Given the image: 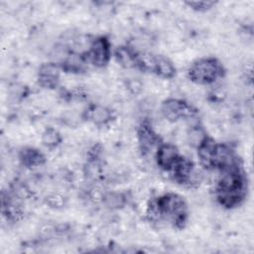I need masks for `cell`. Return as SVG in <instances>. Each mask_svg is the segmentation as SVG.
<instances>
[{"label":"cell","mask_w":254,"mask_h":254,"mask_svg":"<svg viewBox=\"0 0 254 254\" xmlns=\"http://www.w3.org/2000/svg\"><path fill=\"white\" fill-rule=\"evenodd\" d=\"M146 217L152 223L165 222L177 229H183L189 218L188 203L182 195L167 192L149 201Z\"/></svg>","instance_id":"obj_1"},{"label":"cell","mask_w":254,"mask_h":254,"mask_svg":"<svg viewBox=\"0 0 254 254\" xmlns=\"http://www.w3.org/2000/svg\"><path fill=\"white\" fill-rule=\"evenodd\" d=\"M248 192V179L243 165L238 164L219 171L214 194L217 202L226 209L240 206Z\"/></svg>","instance_id":"obj_2"},{"label":"cell","mask_w":254,"mask_h":254,"mask_svg":"<svg viewBox=\"0 0 254 254\" xmlns=\"http://www.w3.org/2000/svg\"><path fill=\"white\" fill-rule=\"evenodd\" d=\"M226 70L224 65L214 57L195 60L188 69L189 79L198 85H210L222 79Z\"/></svg>","instance_id":"obj_3"},{"label":"cell","mask_w":254,"mask_h":254,"mask_svg":"<svg viewBox=\"0 0 254 254\" xmlns=\"http://www.w3.org/2000/svg\"><path fill=\"white\" fill-rule=\"evenodd\" d=\"M170 173L177 184L187 188H196L203 180L201 169L193 161L184 156L180 157Z\"/></svg>","instance_id":"obj_4"},{"label":"cell","mask_w":254,"mask_h":254,"mask_svg":"<svg viewBox=\"0 0 254 254\" xmlns=\"http://www.w3.org/2000/svg\"><path fill=\"white\" fill-rule=\"evenodd\" d=\"M84 54L88 64L98 68L105 67L109 64L112 56L110 40L103 35L93 38Z\"/></svg>","instance_id":"obj_5"},{"label":"cell","mask_w":254,"mask_h":254,"mask_svg":"<svg viewBox=\"0 0 254 254\" xmlns=\"http://www.w3.org/2000/svg\"><path fill=\"white\" fill-rule=\"evenodd\" d=\"M161 112L168 121L178 122L195 117L198 111L193 105L184 99L170 97L162 102Z\"/></svg>","instance_id":"obj_6"},{"label":"cell","mask_w":254,"mask_h":254,"mask_svg":"<svg viewBox=\"0 0 254 254\" xmlns=\"http://www.w3.org/2000/svg\"><path fill=\"white\" fill-rule=\"evenodd\" d=\"M137 139L139 149L143 156L149 155L162 143L160 136L157 134L152 123L148 119L143 120L139 124L137 128Z\"/></svg>","instance_id":"obj_7"},{"label":"cell","mask_w":254,"mask_h":254,"mask_svg":"<svg viewBox=\"0 0 254 254\" xmlns=\"http://www.w3.org/2000/svg\"><path fill=\"white\" fill-rule=\"evenodd\" d=\"M61 65L55 62L44 63L37 72L38 84L46 89H56L61 81Z\"/></svg>","instance_id":"obj_8"},{"label":"cell","mask_w":254,"mask_h":254,"mask_svg":"<svg viewBox=\"0 0 254 254\" xmlns=\"http://www.w3.org/2000/svg\"><path fill=\"white\" fill-rule=\"evenodd\" d=\"M181 156L182 155L175 144L162 142L156 149L155 160L157 166L162 171L170 173Z\"/></svg>","instance_id":"obj_9"},{"label":"cell","mask_w":254,"mask_h":254,"mask_svg":"<svg viewBox=\"0 0 254 254\" xmlns=\"http://www.w3.org/2000/svg\"><path fill=\"white\" fill-rule=\"evenodd\" d=\"M82 119L90 121L97 127H103L108 125L113 119V111L107 106L101 104H91L81 115Z\"/></svg>","instance_id":"obj_10"},{"label":"cell","mask_w":254,"mask_h":254,"mask_svg":"<svg viewBox=\"0 0 254 254\" xmlns=\"http://www.w3.org/2000/svg\"><path fill=\"white\" fill-rule=\"evenodd\" d=\"M217 142L209 135L196 148L199 166L205 171H214V159Z\"/></svg>","instance_id":"obj_11"},{"label":"cell","mask_w":254,"mask_h":254,"mask_svg":"<svg viewBox=\"0 0 254 254\" xmlns=\"http://www.w3.org/2000/svg\"><path fill=\"white\" fill-rule=\"evenodd\" d=\"M87 59L84 53H77L73 51H68L64 58L59 63L61 68L64 72L69 73H82L87 67Z\"/></svg>","instance_id":"obj_12"},{"label":"cell","mask_w":254,"mask_h":254,"mask_svg":"<svg viewBox=\"0 0 254 254\" xmlns=\"http://www.w3.org/2000/svg\"><path fill=\"white\" fill-rule=\"evenodd\" d=\"M150 72L155 73L161 78L171 79L176 75L177 69L169 58L163 55H152Z\"/></svg>","instance_id":"obj_13"},{"label":"cell","mask_w":254,"mask_h":254,"mask_svg":"<svg viewBox=\"0 0 254 254\" xmlns=\"http://www.w3.org/2000/svg\"><path fill=\"white\" fill-rule=\"evenodd\" d=\"M139 56H140V53L137 52L135 48L128 45L117 47L114 52V57L116 62L125 68L138 69Z\"/></svg>","instance_id":"obj_14"},{"label":"cell","mask_w":254,"mask_h":254,"mask_svg":"<svg viewBox=\"0 0 254 254\" xmlns=\"http://www.w3.org/2000/svg\"><path fill=\"white\" fill-rule=\"evenodd\" d=\"M20 163L26 168H38L46 164V155L35 147H24L20 150L18 155Z\"/></svg>","instance_id":"obj_15"},{"label":"cell","mask_w":254,"mask_h":254,"mask_svg":"<svg viewBox=\"0 0 254 254\" xmlns=\"http://www.w3.org/2000/svg\"><path fill=\"white\" fill-rule=\"evenodd\" d=\"M2 213L11 222H16L22 218L24 211L16 194L2 195Z\"/></svg>","instance_id":"obj_16"},{"label":"cell","mask_w":254,"mask_h":254,"mask_svg":"<svg viewBox=\"0 0 254 254\" xmlns=\"http://www.w3.org/2000/svg\"><path fill=\"white\" fill-rule=\"evenodd\" d=\"M42 144L49 150L58 148L63 142V136L61 132L54 127H47L41 136Z\"/></svg>","instance_id":"obj_17"},{"label":"cell","mask_w":254,"mask_h":254,"mask_svg":"<svg viewBox=\"0 0 254 254\" xmlns=\"http://www.w3.org/2000/svg\"><path fill=\"white\" fill-rule=\"evenodd\" d=\"M102 203L111 210L121 209L127 203V196L123 192L119 191H108L105 192Z\"/></svg>","instance_id":"obj_18"},{"label":"cell","mask_w":254,"mask_h":254,"mask_svg":"<svg viewBox=\"0 0 254 254\" xmlns=\"http://www.w3.org/2000/svg\"><path fill=\"white\" fill-rule=\"evenodd\" d=\"M188 141L193 148H197L208 136L206 130L200 124H193L188 131Z\"/></svg>","instance_id":"obj_19"},{"label":"cell","mask_w":254,"mask_h":254,"mask_svg":"<svg viewBox=\"0 0 254 254\" xmlns=\"http://www.w3.org/2000/svg\"><path fill=\"white\" fill-rule=\"evenodd\" d=\"M46 204L54 209H61L64 207L66 204V198L64 195L59 193V192H53L46 196L45 198Z\"/></svg>","instance_id":"obj_20"},{"label":"cell","mask_w":254,"mask_h":254,"mask_svg":"<svg viewBox=\"0 0 254 254\" xmlns=\"http://www.w3.org/2000/svg\"><path fill=\"white\" fill-rule=\"evenodd\" d=\"M216 4L214 1H187L186 5H188L190 9L196 12H206L213 8Z\"/></svg>","instance_id":"obj_21"},{"label":"cell","mask_w":254,"mask_h":254,"mask_svg":"<svg viewBox=\"0 0 254 254\" xmlns=\"http://www.w3.org/2000/svg\"><path fill=\"white\" fill-rule=\"evenodd\" d=\"M104 194H105V191H103L102 189H100V188L97 187V186H93V187L89 188V189H88V191H87V196H88V198H89L92 202H94V203H99V202L102 203Z\"/></svg>","instance_id":"obj_22"},{"label":"cell","mask_w":254,"mask_h":254,"mask_svg":"<svg viewBox=\"0 0 254 254\" xmlns=\"http://www.w3.org/2000/svg\"><path fill=\"white\" fill-rule=\"evenodd\" d=\"M126 87L131 93L137 94L142 90L143 84L138 78H128L126 81Z\"/></svg>","instance_id":"obj_23"},{"label":"cell","mask_w":254,"mask_h":254,"mask_svg":"<svg viewBox=\"0 0 254 254\" xmlns=\"http://www.w3.org/2000/svg\"><path fill=\"white\" fill-rule=\"evenodd\" d=\"M210 95L214 101H221L225 97V92L220 88H215L210 92Z\"/></svg>","instance_id":"obj_24"}]
</instances>
